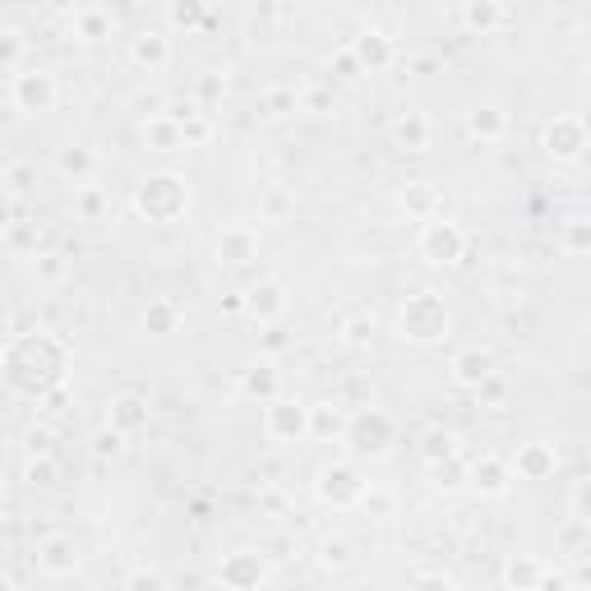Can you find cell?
I'll return each instance as SVG.
<instances>
[{"label": "cell", "mask_w": 591, "mask_h": 591, "mask_svg": "<svg viewBox=\"0 0 591 591\" xmlns=\"http://www.w3.org/2000/svg\"><path fill=\"white\" fill-rule=\"evenodd\" d=\"M453 333V310L444 305V296L435 291H416L407 296L398 310V338L402 342H416V347H435Z\"/></svg>", "instance_id": "cell-1"}, {"label": "cell", "mask_w": 591, "mask_h": 591, "mask_svg": "<svg viewBox=\"0 0 591 591\" xmlns=\"http://www.w3.org/2000/svg\"><path fill=\"white\" fill-rule=\"evenodd\" d=\"M190 208V181L176 171H157L134 190V213L148 222H176Z\"/></svg>", "instance_id": "cell-2"}, {"label": "cell", "mask_w": 591, "mask_h": 591, "mask_svg": "<svg viewBox=\"0 0 591 591\" xmlns=\"http://www.w3.org/2000/svg\"><path fill=\"white\" fill-rule=\"evenodd\" d=\"M10 102L24 116H47L61 102V84H56V74L47 65H28V70H19L10 79Z\"/></svg>", "instance_id": "cell-3"}, {"label": "cell", "mask_w": 591, "mask_h": 591, "mask_svg": "<svg viewBox=\"0 0 591 591\" xmlns=\"http://www.w3.org/2000/svg\"><path fill=\"white\" fill-rule=\"evenodd\" d=\"M342 430H347V444H351V453H356V458H384L388 448H393V439H398V425H393V416H388V411H379V407L361 411V416H351Z\"/></svg>", "instance_id": "cell-4"}, {"label": "cell", "mask_w": 591, "mask_h": 591, "mask_svg": "<svg viewBox=\"0 0 591 591\" xmlns=\"http://www.w3.org/2000/svg\"><path fill=\"white\" fill-rule=\"evenodd\" d=\"M314 495H319V504L333 508V513H347V508L365 504V481L351 462H328L319 471V481H314Z\"/></svg>", "instance_id": "cell-5"}, {"label": "cell", "mask_w": 591, "mask_h": 591, "mask_svg": "<svg viewBox=\"0 0 591 591\" xmlns=\"http://www.w3.org/2000/svg\"><path fill=\"white\" fill-rule=\"evenodd\" d=\"M416 250H421V259H430V264H444V268L462 264V254H467V231L448 218H430V222H421Z\"/></svg>", "instance_id": "cell-6"}, {"label": "cell", "mask_w": 591, "mask_h": 591, "mask_svg": "<svg viewBox=\"0 0 591 591\" xmlns=\"http://www.w3.org/2000/svg\"><path fill=\"white\" fill-rule=\"evenodd\" d=\"M33 564H37V573H42V578L65 582V578H74V573H79V564H84V550H79V541H74V536H65V531H51V536H42V541H37Z\"/></svg>", "instance_id": "cell-7"}, {"label": "cell", "mask_w": 591, "mask_h": 591, "mask_svg": "<svg viewBox=\"0 0 591 591\" xmlns=\"http://www.w3.org/2000/svg\"><path fill=\"white\" fill-rule=\"evenodd\" d=\"M264 435L273 444H296V439L310 435V407L291 398H273L264 407Z\"/></svg>", "instance_id": "cell-8"}, {"label": "cell", "mask_w": 591, "mask_h": 591, "mask_svg": "<svg viewBox=\"0 0 591 591\" xmlns=\"http://www.w3.org/2000/svg\"><path fill=\"white\" fill-rule=\"evenodd\" d=\"M541 148L555 162H578L582 148H587V121L582 116H555L541 134Z\"/></svg>", "instance_id": "cell-9"}, {"label": "cell", "mask_w": 591, "mask_h": 591, "mask_svg": "<svg viewBox=\"0 0 591 591\" xmlns=\"http://www.w3.org/2000/svg\"><path fill=\"white\" fill-rule=\"evenodd\" d=\"M287 282L282 278H259L250 291L241 296V310L250 314V319H259V324H278L282 314H287Z\"/></svg>", "instance_id": "cell-10"}, {"label": "cell", "mask_w": 591, "mask_h": 591, "mask_svg": "<svg viewBox=\"0 0 591 591\" xmlns=\"http://www.w3.org/2000/svg\"><path fill=\"white\" fill-rule=\"evenodd\" d=\"M264 578H268V564L259 550H236V555H227L218 568V582L227 591H259Z\"/></svg>", "instance_id": "cell-11"}, {"label": "cell", "mask_w": 591, "mask_h": 591, "mask_svg": "<svg viewBox=\"0 0 591 591\" xmlns=\"http://www.w3.org/2000/svg\"><path fill=\"white\" fill-rule=\"evenodd\" d=\"M559 467V448L555 444H541V439H531V444H518V453L508 458V471H513V481H550Z\"/></svg>", "instance_id": "cell-12"}, {"label": "cell", "mask_w": 591, "mask_h": 591, "mask_svg": "<svg viewBox=\"0 0 591 591\" xmlns=\"http://www.w3.org/2000/svg\"><path fill=\"white\" fill-rule=\"evenodd\" d=\"M130 61L144 74H167L171 70V33L167 28H144L130 37Z\"/></svg>", "instance_id": "cell-13"}, {"label": "cell", "mask_w": 591, "mask_h": 591, "mask_svg": "<svg viewBox=\"0 0 591 591\" xmlns=\"http://www.w3.org/2000/svg\"><path fill=\"white\" fill-rule=\"evenodd\" d=\"M250 259H259V231H254L250 222H231V227H222V236H218V264L245 268Z\"/></svg>", "instance_id": "cell-14"}, {"label": "cell", "mask_w": 591, "mask_h": 591, "mask_svg": "<svg viewBox=\"0 0 591 591\" xmlns=\"http://www.w3.org/2000/svg\"><path fill=\"white\" fill-rule=\"evenodd\" d=\"M467 476H471V485H476L485 499H504L508 490H513V471H508V458H495V453H485L481 462H471Z\"/></svg>", "instance_id": "cell-15"}, {"label": "cell", "mask_w": 591, "mask_h": 591, "mask_svg": "<svg viewBox=\"0 0 591 591\" xmlns=\"http://www.w3.org/2000/svg\"><path fill=\"white\" fill-rule=\"evenodd\" d=\"M93 171H97V153L88 144H65L61 153H56V176H61V181H74L79 190L93 185Z\"/></svg>", "instance_id": "cell-16"}, {"label": "cell", "mask_w": 591, "mask_h": 591, "mask_svg": "<svg viewBox=\"0 0 591 591\" xmlns=\"http://www.w3.org/2000/svg\"><path fill=\"white\" fill-rule=\"evenodd\" d=\"M351 61L365 70H388L393 65V42H388V33H379V28H370V33H361L356 42H351Z\"/></svg>", "instance_id": "cell-17"}, {"label": "cell", "mask_w": 591, "mask_h": 591, "mask_svg": "<svg viewBox=\"0 0 591 591\" xmlns=\"http://www.w3.org/2000/svg\"><path fill=\"white\" fill-rule=\"evenodd\" d=\"M107 425L116 435H134V430H148V402L139 393H121V398H111V416Z\"/></svg>", "instance_id": "cell-18"}, {"label": "cell", "mask_w": 591, "mask_h": 591, "mask_svg": "<svg viewBox=\"0 0 591 591\" xmlns=\"http://www.w3.org/2000/svg\"><path fill=\"white\" fill-rule=\"evenodd\" d=\"M144 144L153 148V153H176V148H185V130L171 121L167 111H148V121H144Z\"/></svg>", "instance_id": "cell-19"}, {"label": "cell", "mask_w": 591, "mask_h": 591, "mask_svg": "<svg viewBox=\"0 0 591 591\" xmlns=\"http://www.w3.org/2000/svg\"><path fill=\"white\" fill-rule=\"evenodd\" d=\"M490 365H495V356H490V351L467 347V351H458V356H453V379H458L462 388H481L485 379L495 374Z\"/></svg>", "instance_id": "cell-20"}, {"label": "cell", "mask_w": 591, "mask_h": 591, "mask_svg": "<svg viewBox=\"0 0 591 591\" xmlns=\"http://www.w3.org/2000/svg\"><path fill=\"white\" fill-rule=\"evenodd\" d=\"M402 208H407L416 222L444 218V199H439V190L430 181H411L407 190H402Z\"/></svg>", "instance_id": "cell-21"}, {"label": "cell", "mask_w": 591, "mask_h": 591, "mask_svg": "<svg viewBox=\"0 0 591 591\" xmlns=\"http://www.w3.org/2000/svg\"><path fill=\"white\" fill-rule=\"evenodd\" d=\"M393 144L402 153H425L430 148V121H425L421 111H402L398 121H393Z\"/></svg>", "instance_id": "cell-22"}, {"label": "cell", "mask_w": 591, "mask_h": 591, "mask_svg": "<svg viewBox=\"0 0 591 591\" xmlns=\"http://www.w3.org/2000/svg\"><path fill=\"white\" fill-rule=\"evenodd\" d=\"M70 24H74V37H84V42H102V37H111V28H116V14H111L107 5H79Z\"/></svg>", "instance_id": "cell-23"}, {"label": "cell", "mask_w": 591, "mask_h": 591, "mask_svg": "<svg viewBox=\"0 0 591 591\" xmlns=\"http://www.w3.org/2000/svg\"><path fill=\"white\" fill-rule=\"evenodd\" d=\"M458 19L471 28V33L485 37V33H495L499 24H508V10L504 5H495V0H471V5H462L458 10Z\"/></svg>", "instance_id": "cell-24"}, {"label": "cell", "mask_w": 591, "mask_h": 591, "mask_svg": "<svg viewBox=\"0 0 591 591\" xmlns=\"http://www.w3.org/2000/svg\"><path fill=\"white\" fill-rule=\"evenodd\" d=\"M282 388V374L273 370V365H250V370H241V393L245 398H259L268 407V402L278 398Z\"/></svg>", "instance_id": "cell-25"}, {"label": "cell", "mask_w": 591, "mask_h": 591, "mask_svg": "<svg viewBox=\"0 0 591 591\" xmlns=\"http://www.w3.org/2000/svg\"><path fill=\"white\" fill-rule=\"evenodd\" d=\"M467 130H471V139H481V144H495V139H504L508 116H504L499 107H476V111H467Z\"/></svg>", "instance_id": "cell-26"}, {"label": "cell", "mask_w": 591, "mask_h": 591, "mask_svg": "<svg viewBox=\"0 0 591 591\" xmlns=\"http://www.w3.org/2000/svg\"><path fill=\"white\" fill-rule=\"evenodd\" d=\"M319 564H324L328 573H347V568H356V545H351L347 536H324V541H319Z\"/></svg>", "instance_id": "cell-27"}, {"label": "cell", "mask_w": 591, "mask_h": 591, "mask_svg": "<svg viewBox=\"0 0 591 591\" xmlns=\"http://www.w3.org/2000/svg\"><path fill=\"white\" fill-rule=\"evenodd\" d=\"M425 462L439 467V462L458 458V430H448V425H435V430H425V444H421Z\"/></svg>", "instance_id": "cell-28"}, {"label": "cell", "mask_w": 591, "mask_h": 591, "mask_svg": "<svg viewBox=\"0 0 591 591\" xmlns=\"http://www.w3.org/2000/svg\"><path fill=\"white\" fill-rule=\"evenodd\" d=\"M144 328L148 333H157V338H167V333H176L181 328V310H176V301H148V310H144Z\"/></svg>", "instance_id": "cell-29"}, {"label": "cell", "mask_w": 591, "mask_h": 591, "mask_svg": "<svg viewBox=\"0 0 591 591\" xmlns=\"http://www.w3.org/2000/svg\"><path fill=\"white\" fill-rule=\"evenodd\" d=\"M555 545H559V555L573 559V564H578V559H587V522H582V518H568L564 527L555 531Z\"/></svg>", "instance_id": "cell-30"}, {"label": "cell", "mask_w": 591, "mask_h": 591, "mask_svg": "<svg viewBox=\"0 0 591 591\" xmlns=\"http://www.w3.org/2000/svg\"><path fill=\"white\" fill-rule=\"evenodd\" d=\"M0 190L10 194H28V190H37V167L33 162H24V157H19V162H10V167L0 171Z\"/></svg>", "instance_id": "cell-31"}, {"label": "cell", "mask_w": 591, "mask_h": 591, "mask_svg": "<svg viewBox=\"0 0 591 591\" xmlns=\"http://www.w3.org/2000/svg\"><path fill=\"white\" fill-rule=\"evenodd\" d=\"M296 107H301V93H296V88H268V93L259 97V111H264L268 121H278V116H291Z\"/></svg>", "instance_id": "cell-32"}, {"label": "cell", "mask_w": 591, "mask_h": 591, "mask_svg": "<svg viewBox=\"0 0 591 591\" xmlns=\"http://www.w3.org/2000/svg\"><path fill=\"white\" fill-rule=\"evenodd\" d=\"M227 93V74L222 70H204L199 79H194V102H199V111L213 107V97Z\"/></svg>", "instance_id": "cell-33"}, {"label": "cell", "mask_w": 591, "mask_h": 591, "mask_svg": "<svg viewBox=\"0 0 591 591\" xmlns=\"http://www.w3.org/2000/svg\"><path fill=\"white\" fill-rule=\"evenodd\" d=\"M24 448H28V462L51 458V453H56V430H51V425H28V430H24Z\"/></svg>", "instance_id": "cell-34"}, {"label": "cell", "mask_w": 591, "mask_h": 591, "mask_svg": "<svg viewBox=\"0 0 591 591\" xmlns=\"http://www.w3.org/2000/svg\"><path fill=\"white\" fill-rule=\"evenodd\" d=\"M74 208H79V218H84V222H102V218H107V194L97 190V185H84L79 199H74Z\"/></svg>", "instance_id": "cell-35"}, {"label": "cell", "mask_w": 591, "mask_h": 591, "mask_svg": "<svg viewBox=\"0 0 591 591\" xmlns=\"http://www.w3.org/2000/svg\"><path fill=\"white\" fill-rule=\"evenodd\" d=\"M541 568L545 564H536V559H513L504 578H508V587H513V591H531V587H536V578H541Z\"/></svg>", "instance_id": "cell-36"}, {"label": "cell", "mask_w": 591, "mask_h": 591, "mask_svg": "<svg viewBox=\"0 0 591 591\" xmlns=\"http://www.w3.org/2000/svg\"><path fill=\"white\" fill-rule=\"evenodd\" d=\"M121 453H125V435H116L111 425H102V430L93 435V458L97 462H116Z\"/></svg>", "instance_id": "cell-37"}, {"label": "cell", "mask_w": 591, "mask_h": 591, "mask_svg": "<svg viewBox=\"0 0 591 591\" xmlns=\"http://www.w3.org/2000/svg\"><path fill=\"white\" fill-rule=\"evenodd\" d=\"M19 61H24V33L0 28V74H10Z\"/></svg>", "instance_id": "cell-38"}, {"label": "cell", "mask_w": 591, "mask_h": 591, "mask_svg": "<svg viewBox=\"0 0 591 591\" xmlns=\"http://www.w3.org/2000/svg\"><path fill=\"white\" fill-rule=\"evenodd\" d=\"M259 555H264V564H291V555H296V536H287V531L268 536V541L259 545Z\"/></svg>", "instance_id": "cell-39"}, {"label": "cell", "mask_w": 591, "mask_h": 591, "mask_svg": "<svg viewBox=\"0 0 591 591\" xmlns=\"http://www.w3.org/2000/svg\"><path fill=\"white\" fill-rule=\"evenodd\" d=\"M162 19H167L171 28H194V24H204L208 14H204V5H167Z\"/></svg>", "instance_id": "cell-40"}, {"label": "cell", "mask_w": 591, "mask_h": 591, "mask_svg": "<svg viewBox=\"0 0 591 591\" xmlns=\"http://www.w3.org/2000/svg\"><path fill=\"white\" fill-rule=\"evenodd\" d=\"M291 208H296V199H291L287 190H268V194H264V218H268V222H287V218H291Z\"/></svg>", "instance_id": "cell-41"}, {"label": "cell", "mask_w": 591, "mask_h": 591, "mask_svg": "<svg viewBox=\"0 0 591 591\" xmlns=\"http://www.w3.org/2000/svg\"><path fill=\"white\" fill-rule=\"evenodd\" d=\"M125 591H167V578L157 568H139V573L125 578Z\"/></svg>", "instance_id": "cell-42"}, {"label": "cell", "mask_w": 591, "mask_h": 591, "mask_svg": "<svg viewBox=\"0 0 591 591\" xmlns=\"http://www.w3.org/2000/svg\"><path fill=\"white\" fill-rule=\"evenodd\" d=\"M531 591H573V578H568L564 568H541V578Z\"/></svg>", "instance_id": "cell-43"}, {"label": "cell", "mask_w": 591, "mask_h": 591, "mask_svg": "<svg viewBox=\"0 0 591 591\" xmlns=\"http://www.w3.org/2000/svg\"><path fill=\"white\" fill-rule=\"evenodd\" d=\"M338 425H347L338 416V411H328V407H310V435H328V430H338Z\"/></svg>", "instance_id": "cell-44"}, {"label": "cell", "mask_w": 591, "mask_h": 591, "mask_svg": "<svg viewBox=\"0 0 591 591\" xmlns=\"http://www.w3.org/2000/svg\"><path fill=\"white\" fill-rule=\"evenodd\" d=\"M587 245H591L587 222H568V231H564V254H582Z\"/></svg>", "instance_id": "cell-45"}, {"label": "cell", "mask_w": 591, "mask_h": 591, "mask_svg": "<svg viewBox=\"0 0 591 591\" xmlns=\"http://www.w3.org/2000/svg\"><path fill=\"white\" fill-rule=\"evenodd\" d=\"M435 476H439V490H458L467 471H462L458 458H448V462H439V467H435Z\"/></svg>", "instance_id": "cell-46"}, {"label": "cell", "mask_w": 591, "mask_h": 591, "mask_svg": "<svg viewBox=\"0 0 591 591\" xmlns=\"http://www.w3.org/2000/svg\"><path fill=\"white\" fill-rule=\"evenodd\" d=\"M33 273L37 278H47V282H61L65 278V259L61 254H42V259L33 264Z\"/></svg>", "instance_id": "cell-47"}, {"label": "cell", "mask_w": 591, "mask_h": 591, "mask_svg": "<svg viewBox=\"0 0 591 591\" xmlns=\"http://www.w3.org/2000/svg\"><path fill=\"white\" fill-rule=\"evenodd\" d=\"M51 476H56V462H51V458L28 462V471H24V481H28V485H51Z\"/></svg>", "instance_id": "cell-48"}, {"label": "cell", "mask_w": 591, "mask_h": 591, "mask_svg": "<svg viewBox=\"0 0 591 591\" xmlns=\"http://www.w3.org/2000/svg\"><path fill=\"white\" fill-rule=\"evenodd\" d=\"M411 591H458V582L444 578V573H421V578L411 582Z\"/></svg>", "instance_id": "cell-49"}, {"label": "cell", "mask_w": 591, "mask_h": 591, "mask_svg": "<svg viewBox=\"0 0 591 591\" xmlns=\"http://www.w3.org/2000/svg\"><path fill=\"white\" fill-rule=\"evenodd\" d=\"M370 333H374V319H351L347 324V347H365V342H370Z\"/></svg>", "instance_id": "cell-50"}, {"label": "cell", "mask_w": 591, "mask_h": 591, "mask_svg": "<svg viewBox=\"0 0 591 591\" xmlns=\"http://www.w3.org/2000/svg\"><path fill=\"white\" fill-rule=\"evenodd\" d=\"M14 227V199L5 190H0V236H5V231Z\"/></svg>", "instance_id": "cell-51"}, {"label": "cell", "mask_w": 591, "mask_h": 591, "mask_svg": "<svg viewBox=\"0 0 591 591\" xmlns=\"http://www.w3.org/2000/svg\"><path fill=\"white\" fill-rule=\"evenodd\" d=\"M356 74H361V65L351 61V51H342L338 56V79H356Z\"/></svg>", "instance_id": "cell-52"}, {"label": "cell", "mask_w": 591, "mask_h": 591, "mask_svg": "<svg viewBox=\"0 0 591 591\" xmlns=\"http://www.w3.org/2000/svg\"><path fill=\"white\" fill-rule=\"evenodd\" d=\"M0 591H14V582H10V578H5V573H0Z\"/></svg>", "instance_id": "cell-53"}]
</instances>
